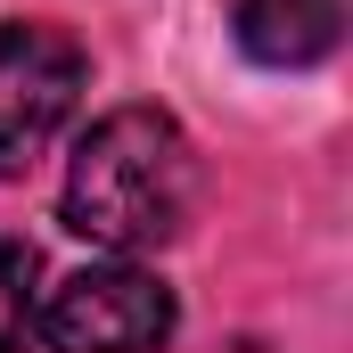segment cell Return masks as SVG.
I'll use <instances>...</instances> for the list:
<instances>
[{
  "label": "cell",
  "instance_id": "3",
  "mask_svg": "<svg viewBox=\"0 0 353 353\" xmlns=\"http://www.w3.org/2000/svg\"><path fill=\"white\" fill-rule=\"evenodd\" d=\"M41 337L58 353H165V337H173V288L157 271H132V263L74 271L41 304Z\"/></svg>",
  "mask_w": 353,
  "mask_h": 353
},
{
  "label": "cell",
  "instance_id": "1",
  "mask_svg": "<svg viewBox=\"0 0 353 353\" xmlns=\"http://www.w3.org/2000/svg\"><path fill=\"white\" fill-rule=\"evenodd\" d=\"M197 205V148L165 107H115L99 115L66 165V230L107 255H157L173 247Z\"/></svg>",
  "mask_w": 353,
  "mask_h": 353
},
{
  "label": "cell",
  "instance_id": "5",
  "mask_svg": "<svg viewBox=\"0 0 353 353\" xmlns=\"http://www.w3.org/2000/svg\"><path fill=\"white\" fill-rule=\"evenodd\" d=\"M33 329H41V255L0 239V353H25Z\"/></svg>",
  "mask_w": 353,
  "mask_h": 353
},
{
  "label": "cell",
  "instance_id": "4",
  "mask_svg": "<svg viewBox=\"0 0 353 353\" xmlns=\"http://www.w3.org/2000/svg\"><path fill=\"white\" fill-rule=\"evenodd\" d=\"M239 41L255 66H321L345 41V0H239Z\"/></svg>",
  "mask_w": 353,
  "mask_h": 353
},
{
  "label": "cell",
  "instance_id": "2",
  "mask_svg": "<svg viewBox=\"0 0 353 353\" xmlns=\"http://www.w3.org/2000/svg\"><path fill=\"white\" fill-rule=\"evenodd\" d=\"M83 50L58 25H0V181L33 173V157L83 107Z\"/></svg>",
  "mask_w": 353,
  "mask_h": 353
}]
</instances>
